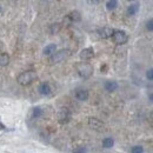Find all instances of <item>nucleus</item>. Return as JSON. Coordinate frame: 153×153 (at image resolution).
Masks as SVG:
<instances>
[{
  "mask_svg": "<svg viewBox=\"0 0 153 153\" xmlns=\"http://www.w3.org/2000/svg\"><path fill=\"white\" fill-rule=\"evenodd\" d=\"M72 153H87V149L86 147H76V149H74L73 150V152Z\"/></svg>",
  "mask_w": 153,
  "mask_h": 153,
  "instance_id": "4be33fe9",
  "label": "nucleus"
},
{
  "mask_svg": "<svg viewBox=\"0 0 153 153\" xmlns=\"http://www.w3.org/2000/svg\"><path fill=\"white\" fill-rule=\"evenodd\" d=\"M38 91H39V93H40L41 96L48 97V96H51V94H52L53 88H52V85H51L50 82L45 81V82H41V84L39 85Z\"/></svg>",
  "mask_w": 153,
  "mask_h": 153,
  "instance_id": "39448f33",
  "label": "nucleus"
},
{
  "mask_svg": "<svg viewBox=\"0 0 153 153\" xmlns=\"http://www.w3.org/2000/svg\"><path fill=\"white\" fill-rule=\"evenodd\" d=\"M118 7V1L117 0H110L106 2V8L107 11H113Z\"/></svg>",
  "mask_w": 153,
  "mask_h": 153,
  "instance_id": "a211bd4d",
  "label": "nucleus"
},
{
  "mask_svg": "<svg viewBox=\"0 0 153 153\" xmlns=\"http://www.w3.org/2000/svg\"><path fill=\"white\" fill-rule=\"evenodd\" d=\"M0 11H1V7H0Z\"/></svg>",
  "mask_w": 153,
  "mask_h": 153,
  "instance_id": "a878e982",
  "label": "nucleus"
},
{
  "mask_svg": "<svg viewBox=\"0 0 153 153\" xmlns=\"http://www.w3.org/2000/svg\"><path fill=\"white\" fill-rule=\"evenodd\" d=\"M66 18H67V20H70L71 22H78V21L81 20V14H80L79 11H72V12H70L66 16Z\"/></svg>",
  "mask_w": 153,
  "mask_h": 153,
  "instance_id": "f8f14e48",
  "label": "nucleus"
},
{
  "mask_svg": "<svg viewBox=\"0 0 153 153\" xmlns=\"http://www.w3.org/2000/svg\"><path fill=\"white\" fill-rule=\"evenodd\" d=\"M113 33H114V30L111 28V27H101V28L97 30V34H98V37L101 39L112 38Z\"/></svg>",
  "mask_w": 153,
  "mask_h": 153,
  "instance_id": "423d86ee",
  "label": "nucleus"
},
{
  "mask_svg": "<svg viewBox=\"0 0 153 153\" xmlns=\"http://www.w3.org/2000/svg\"><path fill=\"white\" fill-rule=\"evenodd\" d=\"M37 76H38L34 71H26V72L20 73L19 76H17V81L21 86H28L37 79Z\"/></svg>",
  "mask_w": 153,
  "mask_h": 153,
  "instance_id": "f03ea898",
  "label": "nucleus"
},
{
  "mask_svg": "<svg viewBox=\"0 0 153 153\" xmlns=\"http://www.w3.org/2000/svg\"><path fill=\"white\" fill-rule=\"evenodd\" d=\"M145 26H146V30H147V31L153 32V18L152 19L147 20V21H146V24H145Z\"/></svg>",
  "mask_w": 153,
  "mask_h": 153,
  "instance_id": "aec40b11",
  "label": "nucleus"
},
{
  "mask_svg": "<svg viewBox=\"0 0 153 153\" xmlns=\"http://www.w3.org/2000/svg\"><path fill=\"white\" fill-rule=\"evenodd\" d=\"M42 114H44V110H42L41 107H39V106L33 107L32 111H31V118H32V119H38V118H40Z\"/></svg>",
  "mask_w": 153,
  "mask_h": 153,
  "instance_id": "2eb2a0df",
  "label": "nucleus"
},
{
  "mask_svg": "<svg viewBox=\"0 0 153 153\" xmlns=\"http://www.w3.org/2000/svg\"><path fill=\"white\" fill-rule=\"evenodd\" d=\"M146 79L150 81H153V68H150L146 71Z\"/></svg>",
  "mask_w": 153,
  "mask_h": 153,
  "instance_id": "412c9836",
  "label": "nucleus"
},
{
  "mask_svg": "<svg viewBox=\"0 0 153 153\" xmlns=\"http://www.w3.org/2000/svg\"><path fill=\"white\" fill-rule=\"evenodd\" d=\"M131 153H144V147L140 146V145L133 146V147L131 149Z\"/></svg>",
  "mask_w": 153,
  "mask_h": 153,
  "instance_id": "6ab92c4d",
  "label": "nucleus"
},
{
  "mask_svg": "<svg viewBox=\"0 0 153 153\" xmlns=\"http://www.w3.org/2000/svg\"><path fill=\"white\" fill-rule=\"evenodd\" d=\"M56 52H57V45H56V44H48V45L45 46L44 50H42V53H44V56H46V57H51V56H53Z\"/></svg>",
  "mask_w": 153,
  "mask_h": 153,
  "instance_id": "9b49d317",
  "label": "nucleus"
},
{
  "mask_svg": "<svg viewBox=\"0 0 153 153\" xmlns=\"http://www.w3.org/2000/svg\"><path fill=\"white\" fill-rule=\"evenodd\" d=\"M118 87H119V85H118V82L114 81V80H107V81H105V84H104V88H105L107 92H110V93L117 91Z\"/></svg>",
  "mask_w": 153,
  "mask_h": 153,
  "instance_id": "9d476101",
  "label": "nucleus"
},
{
  "mask_svg": "<svg viewBox=\"0 0 153 153\" xmlns=\"http://www.w3.org/2000/svg\"><path fill=\"white\" fill-rule=\"evenodd\" d=\"M0 128H5V126L1 124V121H0Z\"/></svg>",
  "mask_w": 153,
  "mask_h": 153,
  "instance_id": "b1692460",
  "label": "nucleus"
},
{
  "mask_svg": "<svg viewBox=\"0 0 153 153\" xmlns=\"http://www.w3.org/2000/svg\"><path fill=\"white\" fill-rule=\"evenodd\" d=\"M79 57H80L81 60H90V59H92L94 57V50L92 47H86V48L80 51Z\"/></svg>",
  "mask_w": 153,
  "mask_h": 153,
  "instance_id": "1a4fd4ad",
  "label": "nucleus"
},
{
  "mask_svg": "<svg viewBox=\"0 0 153 153\" xmlns=\"http://www.w3.org/2000/svg\"><path fill=\"white\" fill-rule=\"evenodd\" d=\"M88 125L93 130H100L101 127H104V124L99 119H97V118H90L88 119Z\"/></svg>",
  "mask_w": 153,
  "mask_h": 153,
  "instance_id": "ddd939ff",
  "label": "nucleus"
},
{
  "mask_svg": "<svg viewBox=\"0 0 153 153\" xmlns=\"http://www.w3.org/2000/svg\"><path fill=\"white\" fill-rule=\"evenodd\" d=\"M102 147H105V149H111V147H113V145H114V140H113V138H110V137H107V138H105L104 140H102Z\"/></svg>",
  "mask_w": 153,
  "mask_h": 153,
  "instance_id": "dca6fc26",
  "label": "nucleus"
},
{
  "mask_svg": "<svg viewBox=\"0 0 153 153\" xmlns=\"http://www.w3.org/2000/svg\"><path fill=\"white\" fill-rule=\"evenodd\" d=\"M149 100H150V101H151V102L153 104V92H152V93H150V94H149Z\"/></svg>",
  "mask_w": 153,
  "mask_h": 153,
  "instance_id": "5701e85b",
  "label": "nucleus"
},
{
  "mask_svg": "<svg viewBox=\"0 0 153 153\" xmlns=\"http://www.w3.org/2000/svg\"><path fill=\"white\" fill-rule=\"evenodd\" d=\"M78 76L82 79H88L93 74V66L88 62H79L76 66Z\"/></svg>",
  "mask_w": 153,
  "mask_h": 153,
  "instance_id": "f257e3e1",
  "label": "nucleus"
},
{
  "mask_svg": "<svg viewBox=\"0 0 153 153\" xmlns=\"http://www.w3.org/2000/svg\"><path fill=\"white\" fill-rule=\"evenodd\" d=\"M10 62V56L7 53H0V66H7Z\"/></svg>",
  "mask_w": 153,
  "mask_h": 153,
  "instance_id": "f3484780",
  "label": "nucleus"
},
{
  "mask_svg": "<svg viewBox=\"0 0 153 153\" xmlns=\"http://www.w3.org/2000/svg\"><path fill=\"white\" fill-rule=\"evenodd\" d=\"M71 120V113L67 108H62L61 111H59L58 113V121L60 124H67Z\"/></svg>",
  "mask_w": 153,
  "mask_h": 153,
  "instance_id": "6e6552de",
  "label": "nucleus"
},
{
  "mask_svg": "<svg viewBox=\"0 0 153 153\" xmlns=\"http://www.w3.org/2000/svg\"><path fill=\"white\" fill-rule=\"evenodd\" d=\"M70 56H71V51L67 50V48H62V50H60V51H57L53 56L50 57V62H51V64H58V62H60V61L67 59Z\"/></svg>",
  "mask_w": 153,
  "mask_h": 153,
  "instance_id": "7ed1b4c3",
  "label": "nucleus"
},
{
  "mask_svg": "<svg viewBox=\"0 0 153 153\" xmlns=\"http://www.w3.org/2000/svg\"><path fill=\"white\" fill-rule=\"evenodd\" d=\"M112 40L114 41L115 44H118V45H123V44H125L128 40V36H127V33L125 31L114 30V33L112 36Z\"/></svg>",
  "mask_w": 153,
  "mask_h": 153,
  "instance_id": "20e7f679",
  "label": "nucleus"
},
{
  "mask_svg": "<svg viewBox=\"0 0 153 153\" xmlns=\"http://www.w3.org/2000/svg\"><path fill=\"white\" fill-rule=\"evenodd\" d=\"M74 97H76V100L79 101H86L90 97V92L86 90V88H82V87H79L74 91Z\"/></svg>",
  "mask_w": 153,
  "mask_h": 153,
  "instance_id": "0eeeda50",
  "label": "nucleus"
},
{
  "mask_svg": "<svg viewBox=\"0 0 153 153\" xmlns=\"http://www.w3.org/2000/svg\"><path fill=\"white\" fill-rule=\"evenodd\" d=\"M91 4H99V1H90Z\"/></svg>",
  "mask_w": 153,
  "mask_h": 153,
  "instance_id": "393cba45",
  "label": "nucleus"
},
{
  "mask_svg": "<svg viewBox=\"0 0 153 153\" xmlns=\"http://www.w3.org/2000/svg\"><path fill=\"white\" fill-rule=\"evenodd\" d=\"M139 8H140V5L138 4V2H133V4H131L128 7H127V10H126V14L127 16H135L137 13H138V11H139Z\"/></svg>",
  "mask_w": 153,
  "mask_h": 153,
  "instance_id": "4468645a",
  "label": "nucleus"
}]
</instances>
